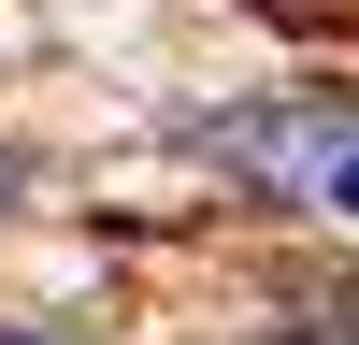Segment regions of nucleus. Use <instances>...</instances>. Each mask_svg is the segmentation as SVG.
Returning <instances> with one entry per match:
<instances>
[{"mask_svg": "<svg viewBox=\"0 0 359 345\" xmlns=\"http://www.w3.org/2000/svg\"><path fill=\"white\" fill-rule=\"evenodd\" d=\"M316 216H345V230H359V130L316 144Z\"/></svg>", "mask_w": 359, "mask_h": 345, "instance_id": "obj_1", "label": "nucleus"}, {"mask_svg": "<svg viewBox=\"0 0 359 345\" xmlns=\"http://www.w3.org/2000/svg\"><path fill=\"white\" fill-rule=\"evenodd\" d=\"M15 187H29V172H15V158H0V201H15Z\"/></svg>", "mask_w": 359, "mask_h": 345, "instance_id": "obj_2", "label": "nucleus"}, {"mask_svg": "<svg viewBox=\"0 0 359 345\" xmlns=\"http://www.w3.org/2000/svg\"><path fill=\"white\" fill-rule=\"evenodd\" d=\"M15 345H43V331H15Z\"/></svg>", "mask_w": 359, "mask_h": 345, "instance_id": "obj_3", "label": "nucleus"}]
</instances>
